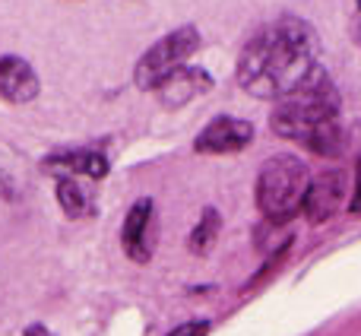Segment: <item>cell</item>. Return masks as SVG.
<instances>
[{"mask_svg": "<svg viewBox=\"0 0 361 336\" xmlns=\"http://www.w3.org/2000/svg\"><path fill=\"white\" fill-rule=\"evenodd\" d=\"M320 67V38L301 16L267 23L238 57V86L254 99L279 102Z\"/></svg>", "mask_w": 361, "mask_h": 336, "instance_id": "1", "label": "cell"}, {"mask_svg": "<svg viewBox=\"0 0 361 336\" xmlns=\"http://www.w3.org/2000/svg\"><path fill=\"white\" fill-rule=\"evenodd\" d=\"M339 118V89L324 67H317L298 89L282 95L269 112V127L276 137L314 150L317 156H339L345 133L336 124Z\"/></svg>", "mask_w": 361, "mask_h": 336, "instance_id": "2", "label": "cell"}, {"mask_svg": "<svg viewBox=\"0 0 361 336\" xmlns=\"http://www.w3.org/2000/svg\"><path fill=\"white\" fill-rule=\"evenodd\" d=\"M307 187H311V172H307L305 159H298L295 152L267 159L257 172V206H260L263 219L288 222L295 210L305 206Z\"/></svg>", "mask_w": 361, "mask_h": 336, "instance_id": "3", "label": "cell"}, {"mask_svg": "<svg viewBox=\"0 0 361 336\" xmlns=\"http://www.w3.org/2000/svg\"><path fill=\"white\" fill-rule=\"evenodd\" d=\"M200 29L197 25H178L169 35H162L156 44H149V51H143V57L133 67V83L146 92H156L178 67H184L187 57L200 48Z\"/></svg>", "mask_w": 361, "mask_h": 336, "instance_id": "4", "label": "cell"}, {"mask_svg": "<svg viewBox=\"0 0 361 336\" xmlns=\"http://www.w3.org/2000/svg\"><path fill=\"white\" fill-rule=\"evenodd\" d=\"M254 143V124L235 114H219L212 118L193 140V152L200 156H235L244 146Z\"/></svg>", "mask_w": 361, "mask_h": 336, "instance_id": "5", "label": "cell"}, {"mask_svg": "<svg viewBox=\"0 0 361 336\" xmlns=\"http://www.w3.org/2000/svg\"><path fill=\"white\" fill-rule=\"evenodd\" d=\"M121 248L133 263H149L156 248V203L152 197H143L127 210L121 225Z\"/></svg>", "mask_w": 361, "mask_h": 336, "instance_id": "6", "label": "cell"}, {"mask_svg": "<svg viewBox=\"0 0 361 336\" xmlns=\"http://www.w3.org/2000/svg\"><path fill=\"white\" fill-rule=\"evenodd\" d=\"M42 168L54 178H89V181H102L108 174V156L102 150L92 146H70V150H54L48 159L42 162Z\"/></svg>", "mask_w": 361, "mask_h": 336, "instance_id": "7", "label": "cell"}, {"mask_svg": "<svg viewBox=\"0 0 361 336\" xmlns=\"http://www.w3.org/2000/svg\"><path fill=\"white\" fill-rule=\"evenodd\" d=\"M345 206V174L343 172H324L320 178H311V187L305 193L301 212L307 222H326Z\"/></svg>", "mask_w": 361, "mask_h": 336, "instance_id": "8", "label": "cell"}, {"mask_svg": "<svg viewBox=\"0 0 361 336\" xmlns=\"http://www.w3.org/2000/svg\"><path fill=\"white\" fill-rule=\"evenodd\" d=\"M42 83L38 73L32 70V64L19 54H4L0 57V95L10 105H29L38 99Z\"/></svg>", "mask_w": 361, "mask_h": 336, "instance_id": "9", "label": "cell"}, {"mask_svg": "<svg viewBox=\"0 0 361 336\" xmlns=\"http://www.w3.org/2000/svg\"><path fill=\"white\" fill-rule=\"evenodd\" d=\"M32 184V165L23 156V150H16L13 143H6L0 137V197L6 203H19L29 193Z\"/></svg>", "mask_w": 361, "mask_h": 336, "instance_id": "10", "label": "cell"}, {"mask_svg": "<svg viewBox=\"0 0 361 336\" xmlns=\"http://www.w3.org/2000/svg\"><path fill=\"white\" fill-rule=\"evenodd\" d=\"M209 89H212V76L206 73L203 67H187L184 64V67H178L175 73L156 89V92L162 95L165 105L180 108V105H187V102H193L197 95L209 92Z\"/></svg>", "mask_w": 361, "mask_h": 336, "instance_id": "11", "label": "cell"}, {"mask_svg": "<svg viewBox=\"0 0 361 336\" xmlns=\"http://www.w3.org/2000/svg\"><path fill=\"white\" fill-rule=\"evenodd\" d=\"M54 193L57 203H61V212L67 219H82L92 212V203H89L86 191L80 187L76 178H54Z\"/></svg>", "mask_w": 361, "mask_h": 336, "instance_id": "12", "label": "cell"}, {"mask_svg": "<svg viewBox=\"0 0 361 336\" xmlns=\"http://www.w3.org/2000/svg\"><path fill=\"white\" fill-rule=\"evenodd\" d=\"M219 229H222V216H219V210L206 206V210L200 212V222L193 225L190 238H187V248H190L193 254H206V251L212 248V241L219 238Z\"/></svg>", "mask_w": 361, "mask_h": 336, "instance_id": "13", "label": "cell"}, {"mask_svg": "<svg viewBox=\"0 0 361 336\" xmlns=\"http://www.w3.org/2000/svg\"><path fill=\"white\" fill-rule=\"evenodd\" d=\"M295 238V232L288 229V222H276V219H263V225L257 229V248L267 251V254H276L279 248H286Z\"/></svg>", "mask_w": 361, "mask_h": 336, "instance_id": "14", "label": "cell"}, {"mask_svg": "<svg viewBox=\"0 0 361 336\" xmlns=\"http://www.w3.org/2000/svg\"><path fill=\"white\" fill-rule=\"evenodd\" d=\"M209 330H212L209 320L197 318V320H184V324H178L175 330H169V336H209Z\"/></svg>", "mask_w": 361, "mask_h": 336, "instance_id": "15", "label": "cell"}, {"mask_svg": "<svg viewBox=\"0 0 361 336\" xmlns=\"http://www.w3.org/2000/svg\"><path fill=\"white\" fill-rule=\"evenodd\" d=\"M349 210H352V212H358V216H361V159H358V165H355V191H352Z\"/></svg>", "mask_w": 361, "mask_h": 336, "instance_id": "16", "label": "cell"}, {"mask_svg": "<svg viewBox=\"0 0 361 336\" xmlns=\"http://www.w3.org/2000/svg\"><path fill=\"white\" fill-rule=\"evenodd\" d=\"M23 336H54V333H51L44 324H29V327H25V333H23Z\"/></svg>", "mask_w": 361, "mask_h": 336, "instance_id": "17", "label": "cell"}, {"mask_svg": "<svg viewBox=\"0 0 361 336\" xmlns=\"http://www.w3.org/2000/svg\"><path fill=\"white\" fill-rule=\"evenodd\" d=\"M352 38H355V42L361 44V13H358L355 19H352Z\"/></svg>", "mask_w": 361, "mask_h": 336, "instance_id": "18", "label": "cell"}, {"mask_svg": "<svg viewBox=\"0 0 361 336\" xmlns=\"http://www.w3.org/2000/svg\"><path fill=\"white\" fill-rule=\"evenodd\" d=\"M358 13H361V0H358Z\"/></svg>", "mask_w": 361, "mask_h": 336, "instance_id": "19", "label": "cell"}]
</instances>
